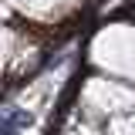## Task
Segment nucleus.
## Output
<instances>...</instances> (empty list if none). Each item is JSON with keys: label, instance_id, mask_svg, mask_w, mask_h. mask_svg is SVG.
I'll return each instance as SVG.
<instances>
[{"label": "nucleus", "instance_id": "f257e3e1", "mask_svg": "<svg viewBox=\"0 0 135 135\" xmlns=\"http://www.w3.org/2000/svg\"><path fill=\"white\" fill-rule=\"evenodd\" d=\"M84 68L135 84V20H105L84 41Z\"/></svg>", "mask_w": 135, "mask_h": 135}, {"label": "nucleus", "instance_id": "f03ea898", "mask_svg": "<svg viewBox=\"0 0 135 135\" xmlns=\"http://www.w3.org/2000/svg\"><path fill=\"white\" fill-rule=\"evenodd\" d=\"M74 108L81 115H88L91 122L105 125L108 118L135 108V84L112 78V74H101V71H88L74 84Z\"/></svg>", "mask_w": 135, "mask_h": 135}, {"label": "nucleus", "instance_id": "7ed1b4c3", "mask_svg": "<svg viewBox=\"0 0 135 135\" xmlns=\"http://www.w3.org/2000/svg\"><path fill=\"white\" fill-rule=\"evenodd\" d=\"M3 3L34 27H61L68 17L81 14L88 0H3Z\"/></svg>", "mask_w": 135, "mask_h": 135}, {"label": "nucleus", "instance_id": "20e7f679", "mask_svg": "<svg viewBox=\"0 0 135 135\" xmlns=\"http://www.w3.org/2000/svg\"><path fill=\"white\" fill-rule=\"evenodd\" d=\"M51 135H105V125L91 122L88 115H81L71 105V108H64V115L57 118V125L51 128Z\"/></svg>", "mask_w": 135, "mask_h": 135}, {"label": "nucleus", "instance_id": "39448f33", "mask_svg": "<svg viewBox=\"0 0 135 135\" xmlns=\"http://www.w3.org/2000/svg\"><path fill=\"white\" fill-rule=\"evenodd\" d=\"M105 135H135V108L105 122Z\"/></svg>", "mask_w": 135, "mask_h": 135}]
</instances>
